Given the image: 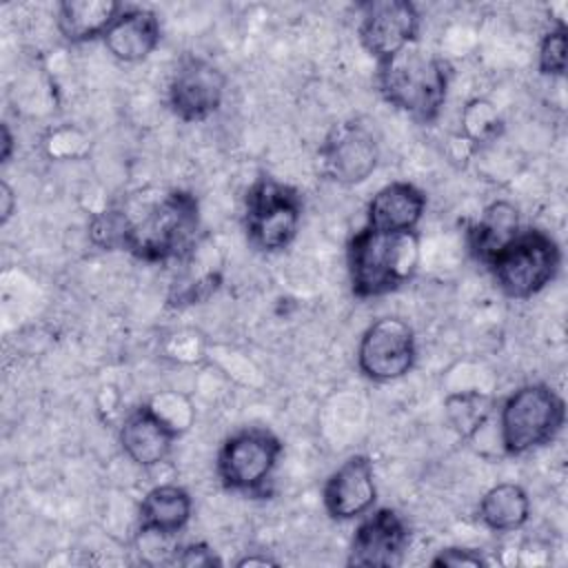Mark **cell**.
<instances>
[{
	"mask_svg": "<svg viewBox=\"0 0 568 568\" xmlns=\"http://www.w3.org/2000/svg\"><path fill=\"white\" fill-rule=\"evenodd\" d=\"M200 229L197 197L182 189L142 195L124 209H111L93 217L91 237L104 248H122L142 262H169L186 257Z\"/></svg>",
	"mask_w": 568,
	"mask_h": 568,
	"instance_id": "obj_1",
	"label": "cell"
},
{
	"mask_svg": "<svg viewBox=\"0 0 568 568\" xmlns=\"http://www.w3.org/2000/svg\"><path fill=\"white\" fill-rule=\"evenodd\" d=\"M448 62L417 42L377 62V89L382 98L424 124L437 120L448 95Z\"/></svg>",
	"mask_w": 568,
	"mask_h": 568,
	"instance_id": "obj_2",
	"label": "cell"
},
{
	"mask_svg": "<svg viewBox=\"0 0 568 568\" xmlns=\"http://www.w3.org/2000/svg\"><path fill=\"white\" fill-rule=\"evenodd\" d=\"M417 233H384L371 226L359 229L346 246L351 291L359 300L397 291L417 268Z\"/></svg>",
	"mask_w": 568,
	"mask_h": 568,
	"instance_id": "obj_3",
	"label": "cell"
},
{
	"mask_svg": "<svg viewBox=\"0 0 568 568\" xmlns=\"http://www.w3.org/2000/svg\"><path fill=\"white\" fill-rule=\"evenodd\" d=\"M566 404L548 384H526L510 393L499 410V437L508 455H526L561 430Z\"/></svg>",
	"mask_w": 568,
	"mask_h": 568,
	"instance_id": "obj_4",
	"label": "cell"
},
{
	"mask_svg": "<svg viewBox=\"0 0 568 568\" xmlns=\"http://www.w3.org/2000/svg\"><path fill=\"white\" fill-rule=\"evenodd\" d=\"M561 253L541 229H521L486 266L497 288L510 300H528L557 275Z\"/></svg>",
	"mask_w": 568,
	"mask_h": 568,
	"instance_id": "obj_5",
	"label": "cell"
},
{
	"mask_svg": "<svg viewBox=\"0 0 568 568\" xmlns=\"http://www.w3.org/2000/svg\"><path fill=\"white\" fill-rule=\"evenodd\" d=\"M300 222L302 197L297 189L268 175L251 184L244 200V229L257 251H284L295 240Z\"/></svg>",
	"mask_w": 568,
	"mask_h": 568,
	"instance_id": "obj_6",
	"label": "cell"
},
{
	"mask_svg": "<svg viewBox=\"0 0 568 568\" xmlns=\"http://www.w3.org/2000/svg\"><path fill=\"white\" fill-rule=\"evenodd\" d=\"M282 442L268 428H242L224 439L215 470L226 490L257 495L271 481L282 457Z\"/></svg>",
	"mask_w": 568,
	"mask_h": 568,
	"instance_id": "obj_7",
	"label": "cell"
},
{
	"mask_svg": "<svg viewBox=\"0 0 568 568\" xmlns=\"http://www.w3.org/2000/svg\"><path fill=\"white\" fill-rule=\"evenodd\" d=\"M417 357L415 333L399 317L373 322L357 344V366L373 382H395L404 377Z\"/></svg>",
	"mask_w": 568,
	"mask_h": 568,
	"instance_id": "obj_8",
	"label": "cell"
},
{
	"mask_svg": "<svg viewBox=\"0 0 568 568\" xmlns=\"http://www.w3.org/2000/svg\"><path fill=\"white\" fill-rule=\"evenodd\" d=\"M226 78L217 64L200 55H184L169 82V106L182 122L211 118L224 98Z\"/></svg>",
	"mask_w": 568,
	"mask_h": 568,
	"instance_id": "obj_9",
	"label": "cell"
},
{
	"mask_svg": "<svg viewBox=\"0 0 568 568\" xmlns=\"http://www.w3.org/2000/svg\"><path fill=\"white\" fill-rule=\"evenodd\" d=\"M359 42L377 60H386L417 42L419 11L408 0H371L359 7Z\"/></svg>",
	"mask_w": 568,
	"mask_h": 568,
	"instance_id": "obj_10",
	"label": "cell"
},
{
	"mask_svg": "<svg viewBox=\"0 0 568 568\" xmlns=\"http://www.w3.org/2000/svg\"><path fill=\"white\" fill-rule=\"evenodd\" d=\"M320 169L337 184L364 182L379 162L375 135L359 122L335 124L320 146Z\"/></svg>",
	"mask_w": 568,
	"mask_h": 568,
	"instance_id": "obj_11",
	"label": "cell"
},
{
	"mask_svg": "<svg viewBox=\"0 0 568 568\" xmlns=\"http://www.w3.org/2000/svg\"><path fill=\"white\" fill-rule=\"evenodd\" d=\"M408 526L393 508H379L368 515L355 530L348 566L357 568H390L402 561L408 546Z\"/></svg>",
	"mask_w": 568,
	"mask_h": 568,
	"instance_id": "obj_12",
	"label": "cell"
},
{
	"mask_svg": "<svg viewBox=\"0 0 568 568\" xmlns=\"http://www.w3.org/2000/svg\"><path fill=\"white\" fill-rule=\"evenodd\" d=\"M375 499V468L368 455H351L328 475L322 488L324 508L337 521L362 517L373 508Z\"/></svg>",
	"mask_w": 568,
	"mask_h": 568,
	"instance_id": "obj_13",
	"label": "cell"
},
{
	"mask_svg": "<svg viewBox=\"0 0 568 568\" xmlns=\"http://www.w3.org/2000/svg\"><path fill=\"white\" fill-rule=\"evenodd\" d=\"M118 437L124 455L135 466L153 468L171 455L180 430L158 408L140 404L124 417Z\"/></svg>",
	"mask_w": 568,
	"mask_h": 568,
	"instance_id": "obj_14",
	"label": "cell"
},
{
	"mask_svg": "<svg viewBox=\"0 0 568 568\" xmlns=\"http://www.w3.org/2000/svg\"><path fill=\"white\" fill-rule=\"evenodd\" d=\"M162 27L160 18L144 7L124 4L122 13L102 36L109 53L120 62H142L160 44Z\"/></svg>",
	"mask_w": 568,
	"mask_h": 568,
	"instance_id": "obj_15",
	"label": "cell"
},
{
	"mask_svg": "<svg viewBox=\"0 0 568 568\" xmlns=\"http://www.w3.org/2000/svg\"><path fill=\"white\" fill-rule=\"evenodd\" d=\"M426 211V195L410 182L382 186L366 209V226L384 233H410Z\"/></svg>",
	"mask_w": 568,
	"mask_h": 568,
	"instance_id": "obj_16",
	"label": "cell"
},
{
	"mask_svg": "<svg viewBox=\"0 0 568 568\" xmlns=\"http://www.w3.org/2000/svg\"><path fill=\"white\" fill-rule=\"evenodd\" d=\"M193 499L178 484H162L151 488L138 510L140 530L178 535L191 519Z\"/></svg>",
	"mask_w": 568,
	"mask_h": 568,
	"instance_id": "obj_17",
	"label": "cell"
},
{
	"mask_svg": "<svg viewBox=\"0 0 568 568\" xmlns=\"http://www.w3.org/2000/svg\"><path fill=\"white\" fill-rule=\"evenodd\" d=\"M124 4L115 0H64L58 4L55 22L69 42L102 38Z\"/></svg>",
	"mask_w": 568,
	"mask_h": 568,
	"instance_id": "obj_18",
	"label": "cell"
},
{
	"mask_svg": "<svg viewBox=\"0 0 568 568\" xmlns=\"http://www.w3.org/2000/svg\"><path fill=\"white\" fill-rule=\"evenodd\" d=\"M521 231L515 204L499 200L484 209L479 220L468 229V246L473 255L488 266L493 257Z\"/></svg>",
	"mask_w": 568,
	"mask_h": 568,
	"instance_id": "obj_19",
	"label": "cell"
},
{
	"mask_svg": "<svg viewBox=\"0 0 568 568\" xmlns=\"http://www.w3.org/2000/svg\"><path fill=\"white\" fill-rule=\"evenodd\" d=\"M477 513L486 528L495 532H513L528 521L530 499L519 484L501 481L484 493Z\"/></svg>",
	"mask_w": 568,
	"mask_h": 568,
	"instance_id": "obj_20",
	"label": "cell"
},
{
	"mask_svg": "<svg viewBox=\"0 0 568 568\" xmlns=\"http://www.w3.org/2000/svg\"><path fill=\"white\" fill-rule=\"evenodd\" d=\"M566 42L568 31L564 22H557L548 29L539 42V71L544 75L561 78L566 71Z\"/></svg>",
	"mask_w": 568,
	"mask_h": 568,
	"instance_id": "obj_21",
	"label": "cell"
},
{
	"mask_svg": "<svg viewBox=\"0 0 568 568\" xmlns=\"http://www.w3.org/2000/svg\"><path fill=\"white\" fill-rule=\"evenodd\" d=\"M455 399L462 404V408L453 406V404H446L448 406V415L453 419V424L464 433H473L477 430V426L484 424L486 415H488V397L484 395H477V393H466V395H455Z\"/></svg>",
	"mask_w": 568,
	"mask_h": 568,
	"instance_id": "obj_22",
	"label": "cell"
},
{
	"mask_svg": "<svg viewBox=\"0 0 568 568\" xmlns=\"http://www.w3.org/2000/svg\"><path fill=\"white\" fill-rule=\"evenodd\" d=\"M464 124H466V129L479 124V131L475 133V140L477 138L479 140H488V138H495L501 131V120H499L497 111L493 109V104L486 102V100H473L466 106Z\"/></svg>",
	"mask_w": 568,
	"mask_h": 568,
	"instance_id": "obj_23",
	"label": "cell"
},
{
	"mask_svg": "<svg viewBox=\"0 0 568 568\" xmlns=\"http://www.w3.org/2000/svg\"><path fill=\"white\" fill-rule=\"evenodd\" d=\"M173 564L184 566V568H213V566H220L222 561L209 544L191 541L186 546H180Z\"/></svg>",
	"mask_w": 568,
	"mask_h": 568,
	"instance_id": "obj_24",
	"label": "cell"
},
{
	"mask_svg": "<svg viewBox=\"0 0 568 568\" xmlns=\"http://www.w3.org/2000/svg\"><path fill=\"white\" fill-rule=\"evenodd\" d=\"M430 566H450V568H459V566H486V559L481 557L479 550H473V548H444L439 550L433 559H430Z\"/></svg>",
	"mask_w": 568,
	"mask_h": 568,
	"instance_id": "obj_25",
	"label": "cell"
},
{
	"mask_svg": "<svg viewBox=\"0 0 568 568\" xmlns=\"http://www.w3.org/2000/svg\"><path fill=\"white\" fill-rule=\"evenodd\" d=\"M13 209H16V195H13V189L2 182L0 184V222L7 224L9 217L13 215Z\"/></svg>",
	"mask_w": 568,
	"mask_h": 568,
	"instance_id": "obj_26",
	"label": "cell"
},
{
	"mask_svg": "<svg viewBox=\"0 0 568 568\" xmlns=\"http://www.w3.org/2000/svg\"><path fill=\"white\" fill-rule=\"evenodd\" d=\"M0 142H2V149H0V162H9V158H11V153H13V135H11V131H9V126L7 124H2V129H0Z\"/></svg>",
	"mask_w": 568,
	"mask_h": 568,
	"instance_id": "obj_27",
	"label": "cell"
},
{
	"mask_svg": "<svg viewBox=\"0 0 568 568\" xmlns=\"http://www.w3.org/2000/svg\"><path fill=\"white\" fill-rule=\"evenodd\" d=\"M255 564L266 566V564H277V561H275V559H271V557H251V555H248V557L240 559L235 566H240V568H242V566H255Z\"/></svg>",
	"mask_w": 568,
	"mask_h": 568,
	"instance_id": "obj_28",
	"label": "cell"
}]
</instances>
